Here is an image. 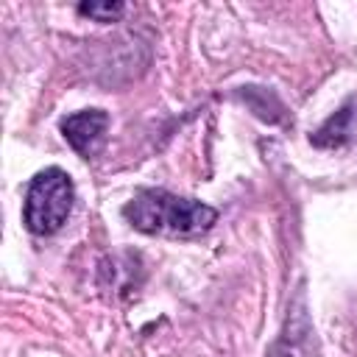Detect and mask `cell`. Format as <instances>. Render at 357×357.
Wrapping results in <instances>:
<instances>
[{
    "label": "cell",
    "instance_id": "2",
    "mask_svg": "<svg viewBox=\"0 0 357 357\" xmlns=\"http://www.w3.org/2000/svg\"><path fill=\"white\" fill-rule=\"evenodd\" d=\"M75 201V187L67 170L61 167H45L39 170L25 190V206H22V223L31 234H53L59 231Z\"/></svg>",
    "mask_w": 357,
    "mask_h": 357
},
{
    "label": "cell",
    "instance_id": "4",
    "mask_svg": "<svg viewBox=\"0 0 357 357\" xmlns=\"http://www.w3.org/2000/svg\"><path fill=\"white\" fill-rule=\"evenodd\" d=\"M109 131V114L103 109H81L61 120V134L67 145L81 156H95Z\"/></svg>",
    "mask_w": 357,
    "mask_h": 357
},
{
    "label": "cell",
    "instance_id": "1",
    "mask_svg": "<svg viewBox=\"0 0 357 357\" xmlns=\"http://www.w3.org/2000/svg\"><path fill=\"white\" fill-rule=\"evenodd\" d=\"M123 218L145 234L167 237H192L206 231L218 220V209L195 198H184L167 190L145 187L123 206Z\"/></svg>",
    "mask_w": 357,
    "mask_h": 357
},
{
    "label": "cell",
    "instance_id": "3",
    "mask_svg": "<svg viewBox=\"0 0 357 357\" xmlns=\"http://www.w3.org/2000/svg\"><path fill=\"white\" fill-rule=\"evenodd\" d=\"M268 357H321V351H318V337H315L312 321H310V315H307L304 290H298L296 298L290 301L284 326H282L279 337L271 343Z\"/></svg>",
    "mask_w": 357,
    "mask_h": 357
},
{
    "label": "cell",
    "instance_id": "7",
    "mask_svg": "<svg viewBox=\"0 0 357 357\" xmlns=\"http://www.w3.org/2000/svg\"><path fill=\"white\" fill-rule=\"evenodd\" d=\"M123 11H126L123 3H81L78 6V14H84L95 22H114L123 17Z\"/></svg>",
    "mask_w": 357,
    "mask_h": 357
},
{
    "label": "cell",
    "instance_id": "5",
    "mask_svg": "<svg viewBox=\"0 0 357 357\" xmlns=\"http://www.w3.org/2000/svg\"><path fill=\"white\" fill-rule=\"evenodd\" d=\"M357 139V100L343 103L332 117H326L310 137L315 148H343Z\"/></svg>",
    "mask_w": 357,
    "mask_h": 357
},
{
    "label": "cell",
    "instance_id": "6",
    "mask_svg": "<svg viewBox=\"0 0 357 357\" xmlns=\"http://www.w3.org/2000/svg\"><path fill=\"white\" fill-rule=\"evenodd\" d=\"M257 95H259V100H254V98H248V95H240V98L254 109L257 117H262V120H268V123H279V120H282V103H279L268 89H262V86H257Z\"/></svg>",
    "mask_w": 357,
    "mask_h": 357
}]
</instances>
